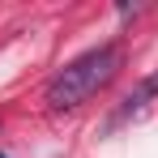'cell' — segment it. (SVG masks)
<instances>
[{
    "label": "cell",
    "mask_w": 158,
    "mask_h": 158,
    "mask_svg": "<svg viewBox=\"0 0 158 158\" xmlns=\"http://www.w3.org/2000/svg\"><path fill=\"white\" fill-rule=\"evenodd\" d=\"M154 98H158V69L150 73V77H141V81H137V85L128 90V94H124L120 111L111 115V128H115V124H124V120H132V115H141V111L154 103Z\"/></svg>",
    "instance_id": "7a4b0ae2"
},
{
    "label": "cell",
    "mask_w": 158,
    "mask_h": 158,
    "mask_svg": "<svg viewBox=\"0 0 158 158\" xmlns=\"http://www.w3.org/2000/svg\"><path fill=\"white\" fill-rule=\"evenodd\" d=\"M0 158H4V154H0Z\"/></svg>",
    "instance_id": "3957f363"
},
{
    "label": "cell",
    "mask_w": 158,
    "mask_h": 158,
    "mask_svg": "<svg viewBox=\"0 0 158 158\" xmlns=\"http://www.w3.org/2000/svg\"><path fill=\"white\" fill-rule=\"evenodd\" d=\"M115 69H120V47H115V43L90 47V52H81L77 60H69V64L47 81L43 103L52 107V111H73V107H81L90 94H98L107 81L115 77Z\"/></svg>",
    "instance_id": "6da1fadb"
}]
</instances>
